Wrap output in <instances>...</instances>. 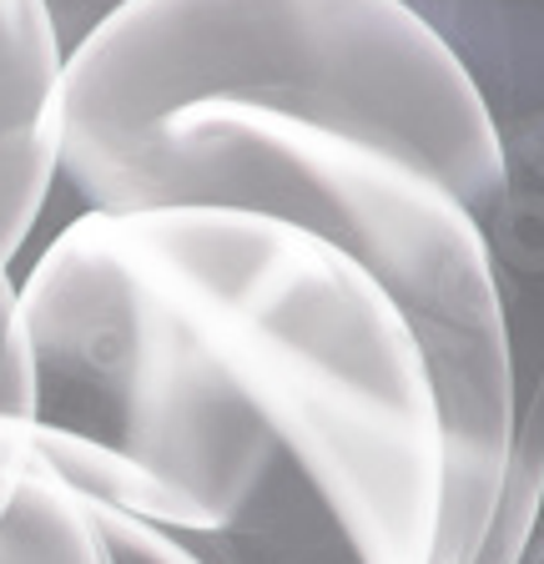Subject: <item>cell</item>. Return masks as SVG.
<instances>
[{"label":"cell","mask_w":544,"mask_h":564,"mask_svg":"<svg viewBox=\"0 0 544 564\" xmlns=\"http://www.w3.org/2000/svg\"><path fill=\"white\" fill-rule=\"evenodd\" d=\"M21 474H25V438H21V419H6V413H0V514L11 509Z\"/></svg>","instance_id":"obj_9"},{"label":"cell","mask_w":544,"mask_h":564,"mask_svg":"<svg viewBox=\"0 0 544 564\" xmlns=\"http://www.w3.org/2000/svg\"><path fill=\"white\" fill-rule=\"evenodd\" d=\"M46 6H51V15H56V31H61V41H66V51H76L86 35L107 21V15H117L127 0H46Z\"/></svg>","instance_id":"obj_8"},{"label":"cell","mask_w":544,"mask_h":564,"mask_svg":"<svg viewBox=\"0 0 544 564\" xmlns=\"http://www.w3.org/2000/svg\"><path fill=\"white\" fill-rule=\"evenodd\" d=\"M101 529V544H107L111 564H222L213 550H202L197 540L177 534V529H162L152 519H137L127 509H107V505H86Z\"/></svg>","instance_id":"obj_6"},{"label":"cell","mask_w":544,"mask_h":564,"mask_svg":"<svg viewBox=\"0 0 544 564\" xmlns=\"http://www.w3.org/2000/svg\"><path fill=\"white\" fill-rule=\"evenodd\" d=\"M0 272H11V262H6V258H0Z\"/></svg>","instance_id":"obj_10"},{"label":"cell","mask_w":544,"mask_h":564,"mask_svg":"<svg viewBox=\"0 0 544 564\" xmlns=\"http://www.w3.org/2000/svg\"><path fill=\"white\" fill-rule=\"evenodd\" d=\"M540 499H544V438L520 429L504 469V489H499V505L485 524L474 564H520L524 544L534 534V519H540Z\"/></svg>","instance_id":"obj_5"},{"label":"cell","mask_w":544,"mask_h":564,"mask_svg":"<svg viewBox=\"0 0 544 564\" xmlns=\"http://www.w3.org/2000/svg\"><path fill=\"white\" fill-rule=\"evenodd\" d=\"M61 187L86 212L242 207L363 262L444 413L434 564H474L520 438L485 223L494 111L409 0H127L66 66Z\"/></svg>","instance_id":"obj_2"},{"label":"cell","mask_w":544,"mask_h":564,"mask_svg":"<svg viewBox=\"0 0 544 564\" xmlns=\"http://www.w3.org/2000/svg\"><path fill=\"white\" fill-rule=\"evenodd\" d=\"M0 413L36 419V338L11 272H0Z\"/></svg>","instance_id":"obj_7"},{"label":"cell","mask_w":544,"mask_h":564,"mask_svg":"<svg viewBox=\"0 0 544 564\" xmlns=\"http://www.w3.org/2000/svg\"><path fill=\"white\" fill-rule=\"evenodd\" d=\"M25 438V419H21ZM0 564H111L86 499L25 438V474L0 514Z\"/></svg>","instance_id":"obj_4"},{"label":"cell","mask_w":544,"mask_h":564,"mask_svg":"<svg viewBox=\"0 0 544 564\" xmlns=\"http://www.w3.org/2000/svg\"><path fill=\"white\" fill-rule=\"evenodd\" d=\"M25 438L222 564H434L444 413L363 262L242 207L72 217L21 282Z\"/></svg>","instance_id":"obj_1"},{"label":"cell","mask_w":544,"mask_h":564,"mask_svg":"<svg viewBox=\"0 0 544 564\" xmlns=\"http://www.w3.org/2000/svg\"><path fill=\"white\" fill-rule=\"evenodd\" d=\"M72 51L46 0H0V258L15 262L61 182Z\"/></svg>","instance_id":"obj_3"}]
</instances>
